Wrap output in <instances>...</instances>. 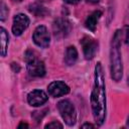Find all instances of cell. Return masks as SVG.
<instances>
[{
  "label": "cell",
  "mask_w": 129,
  "mask_h": 129,
  "mask_svg": "<svg viewBox=\"0 0 129 129\" xmlns=\"http://www.w3.org/2000/svg\"><path fill=\"white\" fill-rule=\"evenodd\" d=\"M91 106L94 119L98 125H102L106 117V90L103 69L100 62L95 67L94 85L91 94Z\"/></svg>",
  "instance_id": "1"
},
{
  "label": "cell",
  "mask_w": 129,
  "mask_h": 129,
  "mask_svg": "<svg viewBox=\"0 0 129 129\" xmlns=\"http://www.w3.org/2000/svg\"><path fill=\"white\" fill-rule=\"evenodd\" d=\"M24 59L27 63V71L32 77H43L45 75V67L43 61L37 59L35 53L31 50H27L24 55Z\"/></svg>",
  "instance_id": "3"
},
{
  "label": "cell",
  "mask_w": 129,
  "mask_h": 129,
  "mask_svg": "<svg viewBox=\"0 0 129 129\" xmlns=\"http://www.w3.org/2000/svg\"><path fill=\"white\" fill-rule=\"evenodd\" d=\"M45 128H62V125L56 121H53L51 123H48L45 125Z\"/></svg>",
  "instance_id": "15"
},
{
  "label": "cell",
  "mask_w": 129,
  "mask_h": 129,
  "mask_svg": "<svg viewBox=\"0 0 129 129\" xmlns=\"http://www.w3.org/2000/svg\"><path fill=\"white\" fill-rule=\"evenodd\" d=\"M47 95L41 90H34L27 95V101L31 106L37 107L43 105L47 101Z\"/></svg>",
  "instance_id": "10"
},
{
  "label": "cell",
  "mask_w": 129,
  "mask_h": 129,
  "mask_svg": "<svg viewBox=\"0 0 129 129\" xmlns=\"http://www.w3.org/2000/svg\"><path fill=\"white\" fill-rule=\"evenodd\" d=\"M102 16V12L101 11H94L86 20V27L88 29H90L91 31H95L96 29V25H97V22L98 20L100 19V17Z\"/></svg>",
  "instance_id": "11"
},
{
  "label": "cell",
  "mask_w": 129,
  "mask_h": 129,
  "mask_svg": "<svg viewBox=\"0 0 129 129\" xmlns=\"http://www.w3.org/2000/svg\"><path fill=\"white\" fill-rule=\"evenodd\" d=\"M121 30H117L113 36L110 50V64H111V77L114 81L119 82L123 75V64L121 57Z\"/></svg>",
  "instance_id": "2"
},
{
  "label": "cell",
  "mask_w": 129,
  "mask_h": 129,
  "mask_svg": "<svg viewBox=\"0 0 129 129\" xmlns=\"http://www.w3.org/2000/svg\"><path fill=\"white\" fill-rule=\"evenodd\" d=\"M52 30L56 38H62L70 34L72 30V24L64 18H57L52 24Z\"/></svg>",
  "instance_id": "5"
},
{
  "label": "cell",
  "mask_w": 129,
  "mask_h": 129,
  "mask_svg": "<svg viewBox=\"0 0 129 129\" xmlns=\"http://www.w3.org/2000/svg\"><path fill=\"white\" fill-rule=\"evenodd\" d=\"M78 58V51L75 46H69L64 54V62L68 66H73Z\"/></svg>",
  "instance_id": "12"
},
{
  "label": "cell",
  "mask_w": 129,
  "mask_h": 129,
  "mask_svg": "<svg viewBox=\"0 0 129 129\" xmlns=\"http://www.w3.org/2000/svg\"><path fill=\"white\" fill-rule=\"evenodd\" d=\"M82 46H83V50H84V55L86 57V59H92L97 51V47H98V43L97 41H95L94 39L90 38V37H84L81 40Z\"/></svg>",
  "instance_id": "8"
},
{
  "label": "cell",
  "mask_w": 129,
  "mask_h": 129,
  "mask_svg": "<svg viewBox=\"0 0 129 129\" xmlns=\"http://www.w3.org/2000/svg\"><path fill=\"white\" fill-rule=\"evenodd\" d=\"M7 14H8V8L4 4V2H1V4H0V19L2 21L5 20Z\"/></svg>",
  "instance_id": "14"
},
{
  "label": "cell",
  "mask_w": 129,
  "mask_h": 129,
  "mask_svg": "<svg viewBox=\"0 0 129 129\" xmlns=\"http://www.w3.org/2000/svg\"><path fill=\"white\" fill-rule=\"evenodd\" d=\"M32 37H33L34 43L40 47H47L49 45L50 36L46 27L43 25H39L35 28Z\"/></svg>",
  "instance_id": "6"
},
{
  "label": "cell",
  "mask_w": 129,
  "mask_h": 129,
  "mask_svg": "<svg viewBox=\"0 0 129 129\" xmlns=\"http://www.w3.org/2000/svg\"><path fill=\"white\" fill-rule=\"evenodd\" d=\"M87 1L90 2V3H94V4H95V3H98L100 0H87Z\"/></svg>",
  "instance_id": "20"
},
{
  "label": "cell",
  "mask_w": 129,
  "mask_h": 129,
  "mask_svg": "<svg viewBox=\"0 0 129 129\" xmlns=\"http://www.w3.org/2000/svg\"><path fill=\"white\" fill-rule=\"evenodd\" d=\"M124 30H125V42L127 45H129V25H126Z\"/></svg>",
  "instance_id": "16"
},
{
  "label": "cell",
  "mask_w": 129,
  "mask_h": 129,
  "mask_svg": "<svg viewBox=\"0 0 129 129\" xmlns=\"http://www.w3.org/2000/svg\"><path fill=\"white\" fill-rule=\"evenodd\" d=\"M47 90H48L49 95L52 97H60L70 92L69 86L61 81H56V82L50 83L48 85Z\"/></svg>",
  "instance_id": "9"
},
{
  "label": "cell",
  "mask_w": 129,
  "mask_h": 129,
  "mask_svg": "<svg viewBox=\"0 0 129 129\" xmlns=\"http://www.w3.org/2000/svg\"><path fill=\"white\" fill-rule=\"evenodd\" d=\"M0 34H1V55L2 56H5L6 55V52H7V46H8V42H9V36H8V33L7 31L1 27L0 29Z\"/></svg>",
  "instance_id": "13"
},
{
  "label": "cell",
  "mask_w": 129,
  "mask_h": 129,
  "mask_svg": "<svg viewBox=\"0 0 129 129\" xmlns=\"http://www.w3.org/2000/svg\"><path fill=\"white\" fill-rule=\"evenodd\" d=\"M29 25V18L25 14H17L13 18L12 32L14 35H20Z\"/></svg>",
  "instance_id": "7"
},
{
  "label": "cell",
  "mask_w": 129,
  "mask_h": 129,
  "mask_svg": "<svg viewBox=\"0 0 129 129\" xmlns=\"http://www.w3.org/2000/svg\"><path fill=\"white\" fill-rule=\"evenodd\" d=\"M15 1H21V0H15Z\"/></svg>",
  "instance_id": "23"
},
{
  "label": "cell",
  "mask_w": 129,
  "mask_h": 129,
  "mask_svg": "<svg viewBox=\"0 0 129 129\" xmlns=\"http://www.w3.org/2000/svg\"><path fill=\"white\" fill-rule=\"evenodd\" d=\"M81 0H64V2H67V3H69V4H77V3H79Z\"/></svg>",
  "instance_id": "17"
},
{
  "label": "cell",
  "mask_w": 129,
  "mask_h": 129,
  "mask_svg": "<svg viewBox=\"0 0 129 129\" xmlns=\"http://www.w3.org/2000/svg\"><path fill=\"white\" fill-rule=\"evenodd\" d=\"M128 85H129V78H128Z\"/></svg>",
  "instance_id": "22"
},
{
  "label": "cell",
  "mask_w": 129,
  "mask_h": 129,
  "mask_svg": "<svg viewBox=\"0 0 129 129\" xmlns=\"http://www.w3.org/2000/svg\"><path fill=\"white\" fill-rule=\"evenodd\" d=\"M57 109L58 112L69 126H73L76 123L77 120V115H76V110L74 105L69 101V100H62L57 103Z\"/></svg>",
  "instance_id": "4"
},
{
  "label": "cell",
  "mask_w": 129,
  "mask_h": 129,
  "mask_svg": "<svg viewBox=\"0 0 129 129\" xmlns=\"http://www.w3.org/2000/svg\"><path fill=\"white\" fill-rule=\"evenodd\" d=\"M127 125L129 126V117H128V120H127Z\"/></svg>",
  "instance_id": "21"
},
{
  "label": "cell",
  "mask_w": 129,
  "mask_h": 129,
  "mask_svg": "<svg viewBox=\"0 0 129 129\" xmlns=\"http://www.w3.org/2000/svg\"><path fill=\"white\" fill-rule=\"evenodd\" d=\"M82 128H94V125H92L90 123H85L82 125Z\"/></svg>",
  "instance_id": "18"
},
{
  "label": "cell",
  "mask_w": 129,
  "mask_h": 129,
  "mask_svg": "<svg viewBox=\"0 0 129 129\" xmlns=\"http://www.w3.org/2000/svg\"><path fill=\"white\" fill-rule=\"evenodd\" d=\"M18 128H28V125L25 124V123H20L19 126H18Z\"/></svg>",
  "instance_id": "19"
}]
</instances>
